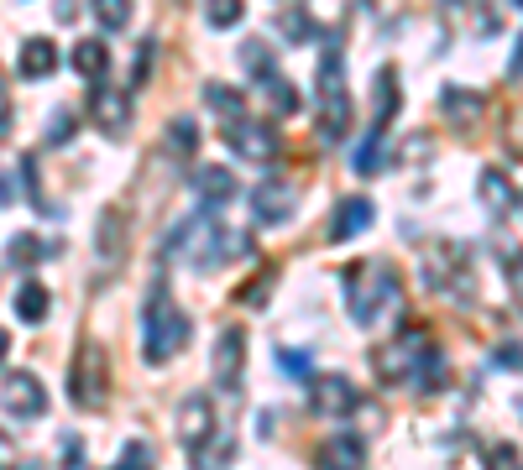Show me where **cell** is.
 Here are the masks:
<instances>
[{
  "label": "cell",
  "mask_w": 523,
  "mask_h": 470,
  "mask_svg": "<svg viewBox=\"0 0 523 470\" xmlns=\"http://www.w3.org/2000/svg\"><path fill=\"white\" fill-rule=\"evenodd\" d=\"M340 288H346V309L361 329H372L403 309V277L388 262H351Z\"/></svg>",
  "instance_id": "6da1fadb"
},
{
  "label": "cell",
  "mask_w": 523,
  "mask_h": 470,
  "mask_svg": "<svg viewBox=\"0 0 523 470\" xmlns=\"http://www.w3.org/2000/svg\"><path fill=\"white\" fill-rule=\"evenodd\" d=\"M372 371H377L382 387L414 382L419 392H429V387L440 382V371H445V356L435 350V340H429L424 329H408V335H398V340H388L382 350H372Z\"/></svg>",
  "instance_id": "7a4b0ae2"
},
{
  "label": "cell",
  "mask_w": 523,
  "mask_h": 470,
  "mask_svg": "<svg viewBox=\"0 0 523 470\" xmlns=\"http://www.w3.org/2000/svg\"><path fill=\"white\" fill-rule=\"evenodd\" d=\"M424 288H435L450 303H471L476 298V272H471V251L461 241H429L424 246Z\"/></svg>",
  "instance_id": "3957f363"
},
{
  "label": "cell",
  "mask_w": 523,
  "mask_h": 470,
  "mask_svg": "<svg viewBox=\"0 0 523 470\" xmlns=\"http://www.w3.org/2000/svg\"><path fill=\"white\" fill-rule=\"evenodd\" d=\"M184 340H189L184 309H178V303H173L163 288H152L147 309H142V350H147V361L157 366V361L178 356V350H184Z\"/></svg>",
  "instance_id": "277c9868"
},
{
  "label": "cell",
  "mask_w": 523,
  "mask_h": 470,
  "mask_svg": "<svg viewBox=\"0 0 523 470\" xmlns=\"http://www.w3.org/2000/svg\"><path fill=\"white\" fill-rule=\"evenodd\" d=\"M105 392H110L105 350H100V345H79V356H74V371H68V397H74L79 408L100 413V408H105Z\"/></svg>",
  "instance_id": "5b68a950"
},
{
  "label": "cell",
  "mask_w": 523,
  "mask_h": 470,
  "mask_svg": "<svg viewBox=\"0 0 523 470\" xmlns=\"http://www.w3.org/2000/svg\"><path fill=\"white\" fill-rule=\"evenodd\" d=\"M225 141H231V152H236V157L257 162V168H267V162H278V157H283L278 131H272L267 121H246V115L225 126Z\"/></svg>",
  "instance_id": "8992f818"
},
{
  "label": "cell",
  "mask_w": 523,
  "mask_h": 470,
  "mask_svg": "<svg viewBox=\"0 0 523 470\" xmlns=\"http://www.w3.org/2000/svg\"><path fill=\"white\" fill-rule=\"evenodd\" d=\"M241 366H246V329L241 324H225L220 340H215V356H210V376L220 392H236L241 387Z\"/></svg>",
  "instance_id": "52a82bcc"
},
{
  "label": "cell",
  "mask_w": 523,
  "mask_h": 470,
  "mask_svg": "<svg viewBox=\"0 0 523 470\" xmlns=\"http://www.w3.org/2000/svg\"><path fill=\"white\" fill-rule=\"evenodd\" d=\"M0 408L16 418H37V413H48V387L32 371H11V376H0Z\"/></svg>",
  "instance_id": "ba28073f"
},
{
  "label": "cell",
  "mask_w": 523,
  "mask_h": 470,
  "mask_svg": "<svg viewBox=\"0 0 523 470\" xmlns=\"http://www.w3.org/2000/svg\"><path fill=\"white\" fill-rule=\"evenodd\" d=\"M309 408L320 413V418H346L361 408V392L346 382V376H314V387H309Z\"/></svg>",
  "instance_id": "9c48e42d"
},
{
  "label": "cell",
  "mask_w": 523,
  "mask_h": 470,
  "mask_svg": "<svg viewBox=\"0 0 523 470\" xmlns=\"http://www.w3.org/2000/svg\"><path fill=\"white\" fill-rule=\"evenodd\" d=\"M293 204H299V194H293V183H283V178H267V183L252 188V220L257 225L293 220Z\"/></svg>",
  "instance_id": "30bf717a"
},
{
  "label": "cell",
  "mask_w": 523,
  "mask_h": 470,
  "mask_svg": "<svg viewBox=\"0 0 523 470\" xmlns=\"http://www.w3.org/2000/svg\"><path fill=\"white\" fill-rule=\"evenodd\" d=\"M89 126L100 136H126L131 126V100L121 89H95V100H89Z\"/></svg>",
  "instance_id": "8fae6325"
},
{
  "label": "cell",
  "mask_w": 523,
  "mask_h": 470,
  "mask_svg": "<svg viewBox=\"0 0 523 470\" xmlns=\"http://www.w3.org/2000/svg\"><path fill=\"white\" fill-rule=\"evenodd\" d=\"M210 434H215V408H210V397H204V392L184 397V408H178V439H184L189 450H199Z\"/></svg>",
  "instance_id": "7c38bea8"
},
{
  "label": "cell",
  "mask_w": 523,
  "mask_h": 470,
  "mask_svg": "<svg viewBox=\"0 0 523 470\" xmlns=\"http://www.w3.org/2000/svg\"><path fill=\"white\" fill-rule=\"evenodd\" d=\"M377 220V209H372V199H340L335 204V215H330V241H351V235H361Z\"/></svg>",
  "instance_id": "4fadbf2b"
},
{
  "label": "cell",
  "mask_w": 523,
  "mask_h": 470,
  "mask_svg": "<svg viewBox=\"0 0 523 470\" xmlns=\"http://www.w3.org/2000/svg\"><path fill=\"white\" fill-rule=\"evenodd\" d=\"M95 251H100V272H116V262L126 256V225H121V209H105L100 225H95Z\"/></svg>",
  "instance_id": "5bb4252c"
},
{
  "label": "cell",
  "mask_w": 523,
  "mask_h": 470,
  "mask_svg": "<svg viewBox=\"0 0 523 470\" xmlns=\"http://www.w3.org/2000/svg\"><path fill=\"white\" fill-rule=\"evenodd\" d=\"M367 465V444L356 434H330L320 444V470H361Z\"/></svg>",
  "instance_id": "9a60e30c"
},
{
  "label": "cell",
  "mask_w": 523,
  "mask_h": 470,
  "mask_svg": "<svg viewBox=\"0 0 523 470\" xmlns=\"http://www.w3.org/2000/svg\"><path fill=\"white\" fill-rule=\"evenodd\" d=\"M398 68L388 63V68H377V79H372V126L377 131H388V121L398 115Z\"/></svg>",
  "instance_id": "2e32d148"
},
{
  "label": "cell",
  "mask_w": 523,
  "mask_h": 470,
  "mask_svg": "<svg viewBox=\"0 0 523 470\" xmlns=\"http://www.w3.org/2000/svg\"><path fill=\"white\" fill-rule=\"evenodd\" d=\"M320 141L325 147H335V141H346L351 131V100H346V89H335V94H320Z\"/></svg>",
  "instance_id": "e0dca14e"
},
{
  "label": "cell",
  "mask_w": 523,
  "mask_h": 470,
  "mask_svg": "<svg viewBox=\"0 0 523 470\" xmlns=\"http://www.w3.org/2000/svg\"><path fill=\"white\" fill-rule=\"evenodd\" d=\"M476 194H482L487 215H513V209H518V194H513V183H508L503 168H487L482 183H476Z\"/></svg>",
  "instance_id": "ac0fdd59"
},
{
  "label": "cell",
  "mask_w": 523,
  "mask_h": 470,
  "mask_svg": "<svg viewBox=\"0 0 523 470\" xmlns=\"http://www.w3.org/2000/svg\"><path fill=\"white\" fill-rule=\"evenodd\" d=\"M194 194H199V204H204V209L231 204V199H236V178H231V168H199Z\"/></svg>",
  "instance_id": "d6986e66"
},
{
  "label": "cell",
  "mask_w": 523,
  "mask_h": 470,
  "mask_svg": "<svg viewBox=\"0 0 523 470\" xmlns=\"http://www.w3.org/2000/svg\"><path fill=\"white\" fill-rule=\"evenodd\" d=\"M74 74H79L84 84H105V74H110V53H105L100 37L74 42Z\"/></svg>",
  "instance_id": "ffe728a7"
},
{
  "label": "cell",
  "mask_w": 523,
  "mask_h": 470,
  "mask_svg": "<svg viewBox=\"0 0 523 470\" xmlns=\"http://www.w3.org/2000/svg\"><path fill=\"white\" fill-rule=\"evenodd\" d=\"M58 68V47L48 37H32V42H21V63H16V74L21 79H48Z\"/></svg>",
  "instance_id": "44dd1931"
},
{
  "label": "cell",
  "mask_w": 523,
  "mask_h": 470,
  "mask_svg": "<svg viewBox=\"0 0 523 470\" xmlns=\"http://www.w3.org/2000/svg\"><path fill=\"white\" fill-rule=\"evenodd\" d=\"M440 110H445V121H450V126H476V115H482V94L450 84V89L440 94Z\"/></svg>",
  "instance_id": "7402d4cb"
},
{
  "label": "cell",
  "mask_w": 523,
  "mask_h": 470,
  "mask_svg": "<svg viewBox=\"0 0 523 470\" xmlns=\"http://www.w3.org/2000/svg\"><path fill=\"white\" fill-rule=\"evenodd\" d=\"M257 89H262V100H267V110H272V115H299V110H304V94L293 89V84H288L283 74L262 79Z\"/></svg>",
  "instance_id": "603a6c76"
},
{
  "label": "cell",
  "mask_w": 523,
  "mask_h": 470,
  "mask_svg": "<svg viewBox=\"0 0 523 470\" xmlns=\"http://www.w3.org/2000/svg\"><path fill=\"white\" fill-rule=\"evenodd\" d=\"M48 309H53V293L42 288V282H21V288H16V319L21 324H42Z\"/></svg>",
  "instance_id": "cb8c5ba5"
},
{
  "label": "cell",
  "mask_w": 523,
  "mask_h": 470,
  "mask_svg": "<svg viewBox=\"0 0 523 470\" xmlns=\"http://www.w3.org/2000/svg\"><path fill=\"white\" fill-rule=\"evenodd\" d=\"M382 168H388V136L372 126V136L356 147V173H361V178H372V173H382Z\"/></svg>",
  "instance_id": "d4e9b609"
},
{
  "label": "cell",
  "mask_w": 523,
  "mask_h": 470,
  "mask_svg": "<svg viewBox=\"0 0 523 470\" xmlns=\"http://www.w3.org/2000/svg\"><path fill=\"white\" fill-rule=\"evenodd\" d=\"M241 68H246V74H252L257 84L278 74V63H272V47L257 42V37H252V42H241Z\"/></svg>",
  "instance_id": "484cf974"
},
{
  "label": "cell",
  "mask_w": 523,
  "mask_h": 470,
  "mask_svg": "<svg viewBox=\"0 0 523 470\" xmlns=\"http://www.w3.org/2000/svg\"><path fill=\"white\" fill-rule=\"evenodd\" d=\"M204 100H210V110L220 115L225 126H231V121H241V94H236L231 84H210V89H204Z\"/></svg>",
  "instance_id": "4316f807"
},
{
  "label": "cell",
  "mask_w": 523,
  "mask_h": 470,
  "mask_svg": "<svg viewBox=\"0 0 523 470\" xmlns=\"http://www.w3.org/2000/svg\"><path fill=\"white\" fill-rule=\"evenodd\" d=\"M89 11L100 16L105 32H121L126 21H131V0H89Z\"/></svg>",
  "instance_id": "83f0119b"
},
{
  "label": "cell",
  "mask_w": 523,
  "mask_h": 470,
  "mask_svg": "<svg viewBox=\"0 0 523 470\" xmlns=\"http://www.w3.org/2000/svg\"><path fill=\"white\" fill-rule=\"evenodd\" d=\"M168 147H173V157H194V147H199V126L189 121V115H178V121L168 126Z\"/></svg>",
  "instance_id": "f1b7e54d"
},
{
  "label": "cell",
  "mask_w": 523,
  "mask_h": 470,
  "mask_svg": "<svg viewBox=\"0 0 523 470\" xmlns=\"http://www.w3.org/2000/svg\"><path fill=\"white\" fill-rule=\"evenodd\" d=\"M278 32H283L288 42H309V37H314V16H309L304 6H293V11L278 16Z\"/></svg>",
  "instance_id": "f546056e"
},
{
  "label": "cell",
  "mask_w": 523,
  "mask_h": 470,
  "mask_svg": "<svg viewBox=\"0 0 523 470\" xmlns=\"http://www.w3.org/2000/svg\"><path fill=\"white\" fill-rule=\"evenodd\" d=\"M6 262L21 267V272L37 267V262H42V241H37V235H16V241L6 246Z\"/></svg>",
  "instance_id": "4dcf8cb0"
},
{
  "label": "cell",
  "mask_w": 523,
  "mask_h": 470,
  "mask_svg": "<svg viewBox=\"0 0 523 470\" xmlns=\"http://www.w3.org/2000/svg\"><path fill=\"white\" fill-rule=\"evenodd\" d=\"M204 21H210L215 32L236 27V21H241V0H204Z\"/></svg>",
  "instance_id": "1f68e13d"
},
{
  "label": "cell",
  "mask_w": 523,
  "mask_h": 470,
  "mask_svg": "<svg viewBox=\"0 0 523 470\" xmlns=\"http://www.w3.org/2000/svg\"><path fill=\"white\" fill-rule=\"evenodd\" d=\"M272 288H278V272H272V267H262V277H257V282H246V288H241V303H246V309H262V303L272 298Z\"/></svg>",
  "instance_id": "d6a6232c"
},
{
  "label": "cell",
  "mask_w": 523,
  "mask_h": 470,
  "mask_svg": "<svg viewBox=\"0 0 523 470\" xmlns=\"http://www.w3.org/2000/svg\"><path fill=\"white\" fill-rule=\"evenodd\" d=\"M116 470H157L152 444H147V439H131L126 450H121V460H116Z\"/></svg>",
  "instance_id": "836d02e7"
},
{
  "label": "cell",
  "mask_w": 523,
  "mask_h": 470,
  "mask_svg": "<svg viewBox=\"0 0 523 470\" xmlns=\"http://www.w3.org/2000/svg\"><path fill=\"white\" fill-rule=\"evenodd\" d=\"M487 465H492V470H523L513 444H492V450H487Z\"/></svg>",
  "instance_id": "e575fe53"
},
{
  "label": "cell",
  "mask_w": 523,
  "mask_h": 470,
  "mask_svg": "<svg viewBox=\"0 0 523 470\" xmlns=\"http://www.w3.org/2000/svg\"><path fill=\"white\" fill-rule=\"evenodd\" d=\"M492 366H508V371H523V345H513V340H508V345H497V350H492Z\"/></svg>",
  "instance_id": "d590c367"
},
{
  "label": "cell",
  "mask_w": 523,
  "mask_h": 470,
  "mask_svg": "<svg viewBox=\"0 0 523 470\" xmlns=\"http://www.w3.org/2000/svg\"><path fill=\"white\" fill-rule=\"evenodd\" d=\"M68 131H74V115H68V110H58V115H53V126H48V147H63V141H68Z\"/></svg>",
  "instance_id": "8d00e7d4"
},
{
  "label": "cell",
  "mask_w": 523,
  "mask_h": 470,
  "mask_svg": "<svg viewBox=\"0 0 523 470\" xmlns=\"http://www.w3.org/2000/svg\"><path fill=\"white\" fill-rule=\"evenodd\" d=\"M278 366H283L288 376H309V350H283Z\"/></svg>",
  "instance_id": "74e56055"
},
{
  "label": "cell",
  "mask_w": 523,
  "mask_h": 470,
  "mask_svg": "<svg viewBox=\"0 0 523 470\" xmlns=\"http://www.w3.org/2000/svg\"><path fill=\"white\" fill-rule=\"evenodd\" d=\"M152 58H157V42H142V53H136V84L152 74Z\"/></svg>",
  "instance_id": "f35d334b"
},
{
  "label": "cell",
  "mask_w": 523,
  "mask_h": 470,
  "mask_svg": "<svg viewBox=\"0 0 523 470\" xmlns=\"http://www.w3.org/2000/svg\"><path fill=\"white\" fill-rule=\"evenodd\" d=\"M508 282H513V298H518V309H523V251L513 256V272H508Z\"/></svg>",
  "instance_id": "ab89813d"
},
{
  "label": "cell",
  "mask_w": 523,
  "mask_h": 470,
  "mask_svg": "<svg viewBox=\"0 0 523 470\" xmlns=\"http://www.w3.org/2000/svg\"><path fill=\"white\" fill-rule=\"evenodd\" d=\"M508 74H513V79L523 74V37H518V47H513V68H508Z\"/></svg>",
  "instance_id": "60d3db41"
},
{
  "label": "cell",
  "mask_w": 523,
  "mask_h": 470,
  "mask_svg": "<svg viewBox=\"0 0 523 470\" xmlns=\"http://www.w3.org/2000/svg\"><path fill=\"white\" fill-rule=\"evenodd\" d=\"M58 21H74V0H58Z\"/></svg>",
  "instance_id": "b9f144b4"
},
{
  "label": "cell",
  "mask_w": 523,
  "mask_h": 470,
  "mask_svg": "<svg viewBox=\"0 0 523 470\" xmlns=\"http://www.w3.org/2000/svg\"><path fill=\"white\" fill-rule=\"evenodd\" d=\"M6 204H11V183H6V178H0V209H6Z\"/></svg>",
  "instance_id": "7bdbcfd3"
},
{
  "label": "cell",
  "mask_w": 523,
  "mask_h": 470,
  "mask_svg": "<svg viewBox=\"0 0 523 470\" xmlns=\"http://www.w3.org/2000/svg\"><path fill=\"white\" fill-rule=\"evenodd\" d=\"M6 350H11V335H6V329H0V361H6Z\"/></svg>",
  "instance_id": "ee69618b"
},
{
  "label": "cell",
  "mask_w": 523,
  "mask_h": 470,
  "mask_svg": "<svg viewBox=\"0 0 523 470\" xmlns=\"http://www.w3.org/2000/svg\"><path fill=\"white\" fill-rule=\"evenodd\" d=\"M11 131V110H0V136H6Z\"/></svg>",
  "instance_id": "f6af8a7d"
},
{
  "label": "cell",
  "mask_w": 523,
  "mask_h": 470,
  "mask_svg": "<svg viewBox=\"0 0 523 470\" xmlns=\"http://www.w3.org/2000/svg\"><path fill=\"white\" fill-rule=\"evenodd\" d=\"M518 220H523V199H518Z\"/></svg>",
  "instance_id": "bcb514c9"
},
{
  "label": "cell",
  "mask_w": 523,
  "mask_h": 470,
  "mask_svg": "<svg viewBox=\"0 0 523 470\" xmlns=\"http://www.w3.org/2000/svg\"><path fill=\"white\" fill-rule=\"evenodd\" d=\"M21 470H32V465H21Z\"/></svg>",
  "instance_id": "7dc6e473"
},
{
  "label": "cell",
  "mask_w": 523,
  "mask_h": 470,
  "mask_svg": "<svg viewBox=\"0 0 523 470\" xmlns=\"http://www.w3.org/2000/svg\"><path fill=\"white\" fill-rule=\"evenodd\" d=\"M518 6H523V0H518Z\"/></svg>",
  "instance_id": "c3c4849f"
}]
</instances>
